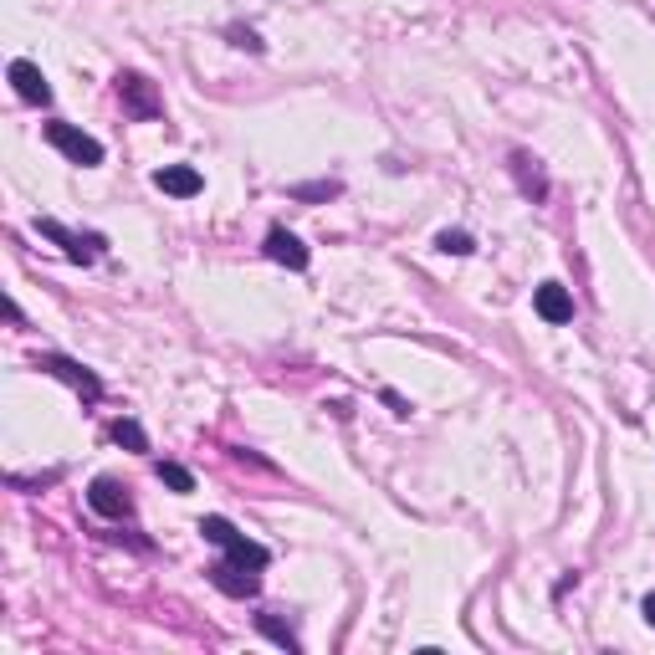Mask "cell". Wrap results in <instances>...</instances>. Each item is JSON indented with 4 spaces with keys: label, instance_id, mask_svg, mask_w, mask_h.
Returning <instances> with one entry per match:
<instances>
[{
    "label": "cell",
    "instance_id": "6da1fadb",
    "mask_svg": "<svg viewBox=\"0 0 655 655\" xmlns=\"http://www.w3.org/2000/svg\"><path fill=\"white\" fill-rule=\"evenodd\" d=\"M200 533H205V543H215V548H226V558L231 563H241V569H267V563H272V553L267 548H261V543H251L241 528H236V522L231 517H200Z\"/></svg>",
    "mask_w": 655,
    "mask_h": 655
},
{
    "label": "cell",
    "instance_id": "7a4b0ae2",
    "mask_svg": "<svg viewBox=\"0 0 655 655\" xmlns=\"http://www.w3.org/2000/svg\"><path fill=\"white\" fill-rule=\"evenodd\" d=\"M47 139H52L72 164H82V169L103 164V144H98V139H87L82 128H72V123H47Z\"/></svg>",
    "mask_w": 655,
    "mask_h": 655
},
{
    "label": "cell",
    "instance_id": "3957f363",
    "mask_svg": "<svg viewBox=\"0 0 655 655\" xmlns=\"http://www.w3.org/2000/svg\"><path fill=\"white\" fill-rule=\"evenodd\" d=\"M261 569H241V563H231V558H221L210 569V584L221 589V594H231V599H251L256 589H261V579H256Z\"/></svg>",
    "mask_w": 655,
    "mask_h": 655
},
{
    "label": "cell",
    "instance_id": "277c9868",
    "mask_svg": "<svg viewBox=\"0 0 655 655\" xmlns=\"http://www.w3.org/2000/svg\"><path fill=\"white\" fill-rule=\"evenodd\" d=\"M87 507L103 512V517H128L134 512V497H128V487H118L113 476H98V482L87 487Z\"/></svg>",
    "mask_w": 655,
    "mask_h": 655
},
{
    "label": "cell",
    "instance_id": "5b68a950",
    "mask_svg": "<svg viewBox=\"0 0 655 655\" xmlns=\"http://www.w3.org/2000/svg\"><path fill=\"white\" fill-rule=\"evenodd\" d=\"M36 369H47V374H57V379H67L72 389H82L87 400H98L103 395V384H98V374L93 369H82V364H72V359H62V354H41V364Z\"/></svg>",
    "mask_w": 655,
    "mask_h": 655
},
{
    "label": "cell",
    "instance_id": "8992f818",
    "mask_svg": "<svg viewBox=\"0 0 655 655\" xmlns=\"http://www.w3.org/2000/svg\"><path fill=\"white\" fill-rule=\"evenodd\" d=\"M118 98L128 103L134 118H159V98H154V87L139 72H118Z\"/></svg>",
    "mask_w": 655,
    "mask_h": 655
},
{
    "label": "cell",
    "instance_id": "52a82bcc",
    "mask_svg": "<svg viewBox=\"0 0 655 655\" xmlns=\"http://www.w3.org/2000/svg\"><path fill=\"white\" fill-rule=\"evenodd\" d=\"M36 231L52 236V241H62V251H67L72 261H93V256L103 251V236H72L62 221H36Z\"/></svg>",
    "mask_w": 655,
    "mask_h": 655
},
{
    "label": "cell",
    "instance_id": "ba28073f",
    "mask_svg": "<svg viewBox=\"0 0 655 655\" xmlns=\"http://www.w3.org/2000/svg\"><path fill=\"white\" fill-rule=\"evenodd\" d=\"M154 185H159L164 195H180V200H190V195L205 190V180H200L195 169H185V164H164V169H154Z\"/></svg>",
    "mask_w": 655,
    "mask_h": 655
},
{
    "label": "cell",
    "instance_id": "9c48e42d",
    "mask_svg": "<svg viewBox=\"0 0 655 655\" xmlns=\"http://www.w3.org/2000/svg\"><path fill=\"white\" fill-rule=\"evenodd\" d=\"M267 256L272 261H282V267H292V272H302V267H308V246H302L292 231H267Z\"/></svg>",
    "mask_w": 655,
    "mask_h": 655
},
{
    "label": "cell",
    "instance_id": "30bf717a",
    "mask_svg": "<svg viewBox=\"0 0 655 655\" xmlns=\"http://www.w3.org/2000/svg\"><path fill=\"white\" fill-rule=\"evenodd\" d=\"M533 302H538V318H543V323H569V318H574V297L563 292L558 282H543Z\"/></svg>",
    "mask_w": 655,
    "mask_h": 655
},
{
    "label": "cell",
    "instance_id": "8fae6325",
    "mask_svg": "<svg viewBox=\"0 0 655 655\" xmlns=\"http://www.w3.org/2000/svg\"><path fill=\"white\" fill-rule=\"evenodd\" d=\"M11 82H16V93L26 103H52V87H47V77H41L36 62H11Z\"/></svg>",
    "mask_w": 655,
    "mask_h": 655
},
{
    "label": "cell",
    "instance_id": "7c38bea8",
    "mask_svg": "<svg viewBox=\"0 0 655 655\" xmlns=\"http://www.w3.org/2000/svg\"><path fill=\"white\" fill-rule=\"evenodd\" d=\"M113 441L128 446V451H149V435H144L139 420H118V425H113Z\"/></svg>",
    "mask_w": 655,
    "mask_h": 655
},
{
    "label": "cell",
    "instance_id": "4fadbf2b",
    "mask_svg": "<svg viewBox=\"0 0 655 655\" xmlns=\"http://www.w3.org/2000/svg\"><path fill=\"white\" fill-rule=\"evenodd\" d=\"M159 482L174 487V492H195V476L185 466H174V461H159Z\"/></svg>",
    "mask_w": 655,
    "mask_h": 655
},
{
    "label": "cell",
    "instance_id": "5bb4252c",
    "mask_svg": "<svg viewBox=\"0 0 655 655\" xmlns=\"http://www.w3.org/2000/svg\"><path fill=\"white\" fill-rule=\"evenodd\" d=\"M441 251H451V256H466V251H476V241L466 236V231H441V241H435Z\"/></svg>",
    "mask_w": 655,
    "mask_h": 655
},
{
    "label": "cell",
    "instance_id": "9a60e30c",
    "mask_svg": "<svg viewBox=\"0 0 655 655\" xmlns=\"http://www.w3.org/2000/svg\"><path fill=\"white\" fill-rule=\"evenodd\" d=\"M256 625H261V630H267V635H272V640H277V645H282V650H297V635H292V630H287V625H277V620H272V615H261V620H256Z\"/></svg>",
    "mask_w": 655,
    "mask_h": 655
},
{
    "label": "cell",
    "instance_id": "2e32d148",
    "mask_svg": "<svg viewBox=\"0 0 655 655\" xmlns=\"http://www.w3.org/2000/svg\"><path fill=\"white\" fill-rule=\"evenodd\" d=\"M512 164H517V174H522V190H528V195H538V200H543V180H538V174H528V159L517 154Z\"/></svg>",
    "mask_w": 655,
    "mask_h": 655
},
{
    "label": "cell",
    "instance_id": "e0dca14e",
    "mask_svg": "<svg viewBox=\"0 0 655 655\" xmlns=\"http://www.w3.org/2000/svg\"><path fill=\"white\" fill-rule=\"evenodd\" d=\"M231 41H236V47H246V52H261V36L251 26H231Z\"/></svg>",
    "mask_w": 655,
    "mask_h": 655
},
{
    "label": "cell",
    "instance_id": "ac0fdd59",
    "mask_svg": "<svg viewBox=\"0 0 655 655\" xmlns=\"http://www.w3.org/2000/svg\"><path fill=\"white\" fill-rule=\"evenodd\" d=\"M640 609H645V620L655 625V594H645V604H640Z\"/></svg>",
    "mask_w": 655,
    "mask_h": 655
}]
</instances>
